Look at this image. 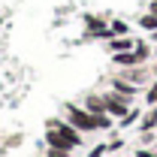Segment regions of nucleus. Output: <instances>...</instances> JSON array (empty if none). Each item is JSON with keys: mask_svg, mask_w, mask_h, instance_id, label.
I'll use <instances>...</instances> for the list:
<instances>
[{"mask_svg": "<svg viewBox=\"0 0 157 157\" xmlns=\"http://www.w3.org/2000/svg\"><path fill=\"white\" fill-rule=\"evenodd\" d=\"M63 118H67V121H70V124L76 127L78 133H94V130H97V118L91 115V112H88L85 106L67 103V106H63Z\"/></svg>", "mask_w": 157, "mask_h": 157, "instance_id": "obj_1", "label": "nucleus"}, {"mask_svg": "<svg viewBox=\"0 0 157 157\" xmlns=\"http://www.w3.org/2000/svg\"><path fill=\"white\" fill-rule=\"evenodd\" d=\"M103 100H106V115H112L115 121H121V118L133 109V100L124 97V94H118V91H106Z\"/></svg>", "mask_w": 157, "mask_h": 157, "instance_id": "obj_2", "label": "nucleus"}, {"mask_svg": "<svg viewBox=\"0 0 157 157\" xmlns=\"http://www.w3.org/2000/svg\"><path fill=\"white\" fill-rule=\"evenodd\" d=\"M85 24H88V36H91V39H100V42L112 39V30H109V21L97 18V15H85Z\"/></svg>", "mask_w": 157, "mask_h": 157, "instance_id": "obj_3", "label": "nucleus"}, {"mask_svg": "<svg viewBox=\"0 0 157 157\" xmlns=\"http://www.w3.org/2000/svg\"><path fill=\"white\" fill-rule=\"evenodd\" d=\"M109 88H112V91H118V94H124V97H130V100L139 94V85H133V82H127V78H121V76L112 78V82H109Z\"/></svg>", "mask_w": 157, "mask_h": 157, "instance_id": "obj_4", "label": "nucleus"}, {"mask_svg": "<svg viewBox=\"0 0 157 157\" xmlns=\"http://www.w3.org/2000/svg\"><path fill=\"white\" fill-rule=\"evenodd\" d=\"M133 45H136V36H112V39H106L109 55H115V52H130Z\"/></svg>", "mask_w": 157, "mask_h": 157, "instance_id": "obj_5", "label": "nucleus"}, {"mask_svg": "<svg viewBox=\"0 0 157 157\" xmlns=\"http://www.w3.org/2000/svg\"><path fill=\"white\" fill-rule=\"evenodd\" d=\"M112 63H115L118 70H124V67H142V60L136 58L133 48H130V52H115V55H112Z\"/></svg>", "mask_w": 157, "mask_h": 157, "instance_id": "obj_6", "label": "nucleus"}, {"mask_svg": "<svg viewBox=\"0 0 157 157\" xmlns=\"http://www.w3.org/2000/svg\"><path fill=\"white\" fill-rule=\"evenodd\" d=\"M82 106L91 115H106V100H103V94H88V97L82 100Z\"/></svg>", "mask_w": 157, "mask_h": 157, "instance_id": "obj_7", "label": "nucleus"}, {"mask_svg": "<svg viewBox=\"0 0 157 157\" xmlns=\"http://www.w3.org/2000/svg\"><path fill=\"white\" fill-rule=\"evenodd\" d=\"M139 130H142V133H154L157 130V106H151L145 115L139 118Z\"/></svg>", "mask_w": 157, "mask_h": 157, "instance_id": "obj_8", "label": "nucleus"}, {"mask_svg": "<svg viewBox=\"0 0 157 157\" xmlns=\"http://www.w3.org/2000/svg\"><path fill=\"white\" fill-rule=\"evenodd\" d=\"M109 30H112V36H130V24L124 18H112L109 21Z\"/></svg>", "mask_w": 157, "mask_h": 157, "instance_id": "obj_9", "label": "nucleus"}, {"mask_svg": "<svg viewBox=\"0 0 157 157\" xmlns=\"http://www.w3.org/2000/svg\"><path fill=\"white\" fill-rule=\"evenodd\" d=\"M139 27H142V30H148V33H151V30H157V15L145 9V12L139 15Z\"/></svg>", "mask_w": 157, "mask_h": 157, "instance_id": "obj_10", "label": "nucleus"}, {"mask_svg": "<svg viewBox=\"0 0 157 157\" xmlns=\"http://www.w3.org/2000/svg\"><path fill=\"white\" fill-rule=\"evenodd\" d=\"M139 118H142V112H139L136 106H133V109H130V112H127V115L121 118V127H124V130H127V127H130V124H136Z\"/></svg>", "mask_w": 157, "mask_h": 157, "instance_id": "obj_11", "label": "nucleus"}, {"mask_svg": "<svg viewBox=\"0 0 157 157\" xmlns=\"http://www.w3.org/2000/svg\"><path fill=\"white\" fill-rule=\"evenodd\" d=\"M145 103H148V106H157V78H151V85H148V91H145Z\"/></svg>", "mask_w": 157, "mask_h": 157, "instance_id": "obj_12", "label": "nucleus"}, {"mask_svg": "<svg viewBox=\"0 0 157 157\" xmlns=\"http://www.w3.org/2000/svg\"><path fill=\"white\" fill-rule=\"evenodd\" d=\"M42 157H70V151H60V148H45Z\"/></svg>", "mask_w": 157, "mask_h": 157, "instance_id": "obj_13", "label": "nucleus"}, {"mask_svg": "<svg viewBox=\"0 0 157 157\" xmlns=\"http://www.w3.org/2000/svg\"><path fill=\"white\" fill-rule=\"evenodd\" d=\"M106 151H109V145H97V148H94V151H91L88 157H103Z\"/></svg>", "mask_w": 157, "mask_h": 157, "instance_id": "obj_14", "label": "nucleus"}, {"mask_svg": "<svg viewBox=\"0 0 157 157\" xmlns=\"http://www.w3.org/2000/svg\"><path fill=\"white\" fill-rule=\"evenodd\" d=\"M148 12H154V15H157V0H148Z\"/></svg>", "mask_w": 157, "mask_h": 157, "instance_id": "obj_15", "label": "nucleus"}, {"mask_svg": "<svg viewBox=\"0 0 157 157\" xmlns=\"http://www.w3.org/2000/svg\"><path fill=\"white\" fill-rule=\"evenodd\" d=\"M151 45H157V30H151Z\"/></svg>", "mask_w": 157, "mask_h": 157, "instance_id": "obj_16", "label": "nucleus"}, {"mask_svg": "<svg viewBox=\"0 0 157 157\" xmlns=\"http://www.w3.org/2000/svg\"><path fill=\"white\" fill-rule=\"evenodd\" d=\"M154 58H157V45H154Z\"/></svg>", "mask_w": 157, "mask_h": 157, "instance_id": "obj_17", "label": "nucleus"}, {"mask_svg": "<svg viewBox=\"0 0 157 157\" xmlns=\"http://www.w3.org/2000/svg\"><path fill=\"white\" fill-rule=\"evenodd\" d=\"M154 148H157V145H154Z\"/></svg>", "mask_w": 157, "mask_h": 157, "instance_id": "obj_18", "label": "nucleus"}]
</instances>
